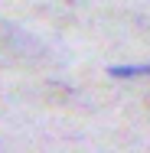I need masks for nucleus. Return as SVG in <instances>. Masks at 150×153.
<instances>
[{
  "label": "nucleus",
  "mask_w": 150,
  "mask_h": 153,
  "mask_svg": "<svg viewBox=\"0 0 150 153\" xmlns=\"http://www.w3.org/2000/svg\"><path fill=\"white\" fill-rule=\"evenodd\" d=\"M108 75L111 78H140V75H150V62H144V65H111Z\"/></svg>",
  "instance_id": "obj_1"
}]
</instances>
